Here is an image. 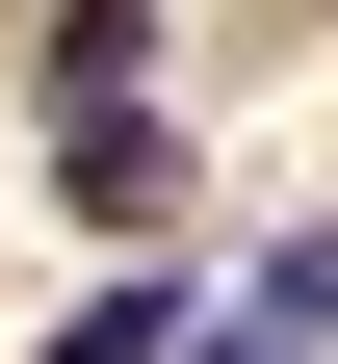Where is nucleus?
<instances>
[{
    "mask_svg": "<svg viewBox=\"0 0 338 364\" xmlns=\"http://www.w3.org/2000/svg\"><path fill=\"white\" fill-rule=\"evenodd\" d=\"M53 182H78V208H105V235H130V208H157L182 156H157V105H53Z\"/></svg>",
    "mask_w": 338,
    "mask_h": 364,
    "instance_id": "obj_1",
    "label": "nucleus"
},
{
    "mask_svg": "<svg viewBox=\"0 0 338 364\" xmlns=\"http://www.w3.org/2000/svg\"><path fill=\"white\" fill-rule=\"evenodd\" d=\"M26 78H53V105H130V78H157V0H53V53H26Z\"/></svg>",
    "mask_w": 338,
    "mask_h": 364,
    "instance_id": "obj_2",
    "label": "nucleus"
},
{
    "mask_svg": "<svg viewBox=\"0 0 338 364\" xmlns=\"http://www.w3.org/2000/svg\"><path fill=\"white\" fill-rule=\"evenodd\" d=\"M182 338H208V312H182V260H157V287H105V312H53V364H182Z\"/></svg>",
    "mask_w": 338,
    "mask_h": 364,
    "instance_id": "obj_3",
    "label": "nucleus"
},
{
    "mask_svg": "<svg viewBox=\"0 0 338 364\" xmlns=\"http://www.w3.org/2000/svg\"><path fill=\"white\" fill-rule=\"evenodd\" d=\"M260 338H312V364H338V208H312V235H260Z\"/></svg>",
    "mask_w": 338,
    "mask_h": 364,
    "instance_id": "obj_4",
    "label": "nucleus"
},
{
    "mask_svg": "<svg viewBox=\"0 0 338 364\" xmlns=\"http://www.w3.org/2000/svg\"><path fill=\"white\" fill-rule=\"evenodd\" d=\"M182 364H312V338H260V312H234V338H182Z\"/></svg>",
    "mask_w": 338,
    "mask_h": 364,
    "instance_id": "obj_5",
    "label": "nucleus"
}]
</instances>
